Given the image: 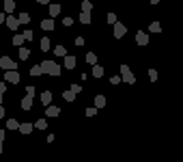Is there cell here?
I'll use <instances>...</instances> for the list:
<instances>
[{
    "instance_id": "15",
    "label": "cell",
    "mask_w": 183,
    "mask_h": 162,
    "mask_svg": "<svg viewBox=\"0 0 183 162\" xmlns=\"http://www.w3.org/2000/svg\"><path fill=\"white\" fill-rule=\"evenodd\" d=\"M80 22L82 24H91V11H82L80 13Z\"/></svg>"
},
{
    "instance_id": "28",
    "label": "cell",
    "mask_w": 183,
    "mask_h": 162,
    "mask_svg": "<svg viewBox=\"0 0 183 162\" xmlns=\"http://www.w3.org/2000/svg\"><path fill=\"white\" fill-rule=\"evenodd\" d=\"M24 43V35H15L13 37V45H22Z\"/></svg>"
},
{
    "instance_id": "24",
    "label": "cell",
    "mask_w": 183,
    "mask_h": 162,
    "mask_svg": "<svg viewBox=\"0 0 183 162\" xmlns=\"http://www.w3.org/2000/svg\"><path fill=\"white\" fill-rule=\"evenodd\" d=\"M50 48H52V43H50V39H47V37H43V39H41V50H43V52H47Z\"/></svg>"
},
{
    "instance_id": "8",
    "label": "cell",
    "mask_w": 183,
    "mask_h": 162,
    "mask_svg": "<svg viewBox=\"0 0 183 162\" xmlns=\"http://www.w3.org/2000/svg\"><path fill=\"white\" fill-rule=\"evenodd\" d=\"M41 28H43L46 33L54 30V20H52V17H47V20H41Z\"/></svg>"
},
{
    "instance_id": "1",
    "label": "cell",
    "mask_w": 183,
    "mask_h": 162,
    "mask_svg": "<svg viewBox=\"0 0 183 162\" xmlns=\"http://www.w3.org/2000/svg\"><path fill=\"white\" fill-rule=\"evenodd\" d=\"M41 69H43V74H47V76H60V65L58 63H54V61H43L41 63Z\"/></svg>"
},
{
    "instance_id": "46",
    "label": "cell",
    "mask_w": 183,
    "mask_h": 162,
    "mask_svg": "<svg viewBox=\"0 0 183 162\" xmlns=\"http://www.w3.org/2000/svg\"><path fill=\"white\" fill-rule=\"evenodd\" d=\"M0 154H2V141H0Z\"/></svg>"
},
{
    "instance_id": "39",
    "label": "cell",
    "mask_w": 183,
    "mask_h": 162,
    "mask_svg": "<svg viewBox=\"0 0 183 162\" xmlns=\"http://www.w3.org/2000/svg\"><path fill=\"white\" fill-rule=\"evenodd\" d=\"M76 45H78V48L84 45V39H82V37H76Z\"/></svg>"
},
{
    "instance_id": "36",
    "label": "cell",
    "mask_w": 183,
    "mask_h": 162,
    "mask_svg": "<svg viewBox=\"0 0 183 162\" xmlns=\"http://www.w3.org/2000/svg\"><path fill=\"white\" fill-rule=\"evenodd\" d=\"M119 82H123L121 76H112V78H110V84H119Z\"/></svg>"
},
{
    "instance_id": "22",
    "label": "cell",
    "mask_w": 183,
    "mask_h": 162,
    "mask_svg": "<svg viewBox=\"0 0 183 162\" xmlns=\"http://www.w3.org/2000/svg\"><path fill=\"white\" fill-rule=\"evenodd\" d=\"M54 54H56V56H65V54H67V48H65V45H56V48H54Z\"/></svg>"
},
{
    "instance_id": "5",
    "label": "cell",
    "mask_w": 183,
    "mask_h": 162,
    "mask_svg": "<svg viewBox=\"0 0 183 162\" xmlns=\"http://www.w3.org/2000/svg\"><path fill=\"white\" fill-rule=\"evenodd\" d=\"M4 24H7V28H11V30H17V28H20V20L13 17L11 13H9V17H4Z\"/></svg>"
},
{
    "instance_id": "45",
    "label": "cell",
    "mask_w": 183,
    "mask_h": 162,
    "mask_svg": "<svg viewBox=\"0 0 183 162\" xmlns=\"http://www.w3.org/2000/svg\"><path fill=\"white\" fill-rule=\"evenodd\" d=\"M157 2H159V0H151V4H157Z\"/></svg>"
},
{
    "instance_id": "4",
    "label": "cell",
    "mask_w": 183,
    "mask_h": 162,
    "mask_svg": "<svg viewBox=\"0 0 183 162\" xmlns=\"http://www.w3.org/2000/svg\"><path fill=\"white\" fill-rule=\"evenodd\" d=\"M0 67L2 69H17V63L13 58H9V56H2L0 58Z\"/></svg>"
},
{
    "instance_id": "23",
    "label": "cell",
    "mask_w": 183,
    "mask_h": 162,
    "mask_svg": "<svg viewBox=\"0 0 183 162\" xmlns=\"http://www.w3.org/2000/svg\"><path fill=\"white\" fill-rule=\"evenodd\" d=\"M63 97H65L67 102H73V100H76V93L69 89V91H63Z\"/></svg>"
},
{
    "instance_id": "25",
    "label": "cell",
    "mask_w": 183,
    "mask_h": 162,
    "mask_svg": "<svg viewBox=\"0 0 183 162\" xmlns=\"http://www.w3.org/2000/svg\"><path fill=\"white\" fill-rule=\"evenodd\" d=\"M7 127H9V130H17V127H20V123L15 121V119H9V121H7Z\"/></svg>"
},
{
    "instance_id": "26",
    "label": "cell",
    "mask_w": 183,
    "mask_h": 162,
    "mask_svg": "<svg viewBox=\"0 0 183 162\" xmlns=\"http://www.w3.org/2000/svg\"><path fill=\"white\" fill-rule=\"evenodd\" d=\"M86 63H91V65H95V63H97V56H95V52H89V54H86Z\"/></svg>"
},
{
    "instance_id": "6",
    "label": "cell",
    "mask_w": 183,
    "mask_h": 162,
    "mask_svg": "<svg viewBox=\"0 0 183 162\" xmlns=\"http://www.w3.org/2000/svg\"><path fill=\"white\" fill-rule=\"evenodd\" d=\"M125 33H127V28H125L121 22H114V37H116V39H121Z\"/></svg>"
},
{
    "instance_id": "37",
    "label": "cell",
    "mask_w": 183,
    "mask_h": 162,
    "mask_svg": "<svg viewBox=\"0 0 183 162\" xmlns=\"http://www.w3.org/2000/svg\"><path fill=\"white\" fill-rule=\"evenodd\" d=\"M71 91H73V93H76V95H78V93H80V91H82V86H80V84H71Z\"/></svg>"
},
{
    "instance_id": "29",
    "label": "cell",
    "mask_w": 183,
    "mask_h": 162,
    "mask_svg": "<svg viewBox=\"0 0 183 162\" xmlns=\"http://www.w3.org/2000/svg\"><path fill=\"white\" fill-rule=\"evenodd\" d=\"M149 30H151V33H159V30H162V28H159V22H153V24L149 26Z\"/></svg>"
},
{
    "instance_id": "2",
    "label": "cell",
    "mask_w": 183,
    "mask_h": 162,
    "mask_svg": "<svg viewBox=\"0 0 183 162\" xmlns=\"http://www.w3.org/2000/svg\"><path fill=\"white\" fill-rule=\"evenodd\" d=\"M121 80H123V82H127V84H134V82H136V76L132 74V69H129V67H127L125 63L121 65Z\"/></svg>"
},
{
    "instance_id": "14",
    "label": "cell",
    "mask_w": 183,
    "mask_h": 162,
    "mask_svg": "<svg viewBox=\"0 0 183 162\" xmlns=\"http://www.w3.org/2000/svg\"><path fill=\"white\" fill-rule=\"evenodd\" d=\"M15 11V0H4V13H13Z\"/></svg>"
},
{
    "instance_id": "3",
    "label": "cell",
    "mask_w": 183,
    "mask_h": 162,
    "mask_svg": "<svg viewBox=\"0 0 183 162\" xmlns=\"http://www.w3.org/2000/svg\"><path fill=\"white\" fill-rule=\"evenodd\" d=\"M4 80L11 82V84H17V82H20V74H17V69H4Z\"/></svg>"
},
{
    "instance_id": "17",
    "label": "cell",
    "mask_w": 183,
    "mask_h": 162,
    "mask_svg": "<svg viewBox=\"0 0 183 162\" xmlns=\"http://www.w3.org/2000/svg\"><path fill=\"white\" fill-rule=\"evenodd\" d=\"M60 13V4H50V17H56Z\"/></svg>"
},
{
    "instance_id": "13",
    "label": "cell",
    "mask_w": 183,
    "mask_h": 162,
    "mask_svg": "<svg viewBox=\"0 0 183 162\" xmlns=\"http://www.w3.org/2000/svg\"><path fill=\"white\" fill-rule=\"evenodd\" d=\"M65 67H67V69H73V67H76V56H67V54H65Z\"/></svg>"
},
{
    "instance_id": "16",
    "label": "cell",
    "mask_w": 183,
    "mask_h": 162,
    "mask_svg": "<svg viewBox=\"0 0 183 162\" xmlns=\"http://www.w3.org/2000/svg\"><path fill=\"white\" fill-rule=\"evenodd\" d=\"M93 76H95V78H101V76H103V67L95 63V65H93Z\"/></svg>"
},
{
    "instance_id": "21",
    "label": "cell",
    "mask_w": 183,
    "mask_h": 162,
    "mask_svg": "<svg viewBox=\"0 0 183 162\" xmlns=\"http://www.w3.org/2000/svg\"><path fill=\"white\" fill-rule=\"evenodd\" d=\"M103 106H106V97L103 95H97L95 97V108H103Z\"/></svg>"
},
{
    "instance_id": "44",
    "label": "cell",
    "mask_w": 183,
    "mask_h": 162,
    "mask_svg": "<svg viewBox=\"0 0 183 162\" xmlns=\"http://www.w3.org/2000/svg\"><path fill=\"white\" fill-rule=\"evenodd\" d=\"M2 22H4V13H0V24H2Z\"/></svg>"
},
{
    "instance_id": "42",
    "label": "cell",
    "mask_w": 183,
    "mask_h": 162,
    "mask_svg": "<svg viewBox=\"0 0 183 162\" xmlns=\"http://www.w3.org/2000/svg\"><path fill=\"white\" fill-rule=\"evenodd\" d=\"M0 141H4V130H0Z\"/></svg>"
},
{
    "instance_id": "47",
    "label": "cell",
    "mask_w": 183,
    "mask_h": 162,
    "mask_svg": "<svg viewBox=\"0 0 183 162\" xmlns=\"http://www.w3.org/2000/svg\"><path fill=\"white\" fill-rule=\"evenodd\" d=\"M0 104H2V93H0Z\"/></svg>"
},
{
    "instance_id": "20",
    "label": "cell",
    "mask_w": 183,
    "mask_h": 162,
    "mask_svg": "<svg viewBox=\"0 0 183 162\" xmlns=\"http://www.w3.org/2000/svg\"><path fill=\"white\" fill-rule=\"evenodd\" d=\"M41 74H43L41 65H33V67H30V76H35V78H37V76H41Z\"/></svg>"
},
{
    "instance_id": "40",
    "label": "cell",
    "mask_w": 183,
    "mask_h": 162,
    "mask_svg": "<svg viewBox=\"0 0 183 162\" xmlns=\"http://www.w3.org/2000/svg\"><path fill=\"white\" fill-rule=\"evenodd\" d=\"M4 89H7V84H4V82H0V93H4Z\"/></svg>"
},
{
    "instance_id": "27",
    "label": "cell",
    "mask_w": 183,
    "mask_h": 162,
    "mask_svg": "<svg viewBox=\"0 0 183 162\" xmlns=\"http://www.w3.org/2000/svg\"><path fill=\"white\" fill-rule=\"evenodd\" d=\"M35 127H37V130H46V127H47V121H46V119H39V121L35 123Z\"/></svg>"
},
{
    "instance_id": "43",
    "label": "cell",
    "mask_w": 183,
    "mask_h": 162,
    "mask_svg": "<svg viewBox=\"0 0 183 162\" xmlns=\"http://www.w3.org/2000/svg\"><path fill=\"white\" fill-rule=\"evenodd\" d=\"M37 2H39V4H47L50 0H37Z\"/></svg>"
},
{
    "instance_id": "19",
    "label": "cell",
    "mask_w": 183,
    "mask_h": 162,
    "mask_svg": "<svg viewBox=\"0 0 183 162\" xmlns=\"http://www.w3.org/2000/svg\"><path fill=\"white\" fill-rule=\"evenodd\" d=\"M28 56H30V50H28V48H24V45H20V58H22V61H26Z\"/></svg>"
},
{
    "instance_id": "7",
    "label": "cell",
    "mask_w": 183,
    "mask_h": 162,
    "mask_svg": "<svg viewBox=\"0 0 183 162\" xmlns=\"http://www.w3.org/2000/svg\"><path fill=\"white\" fill-rule=\"evenodd\" d=\"M136 43H138V45H146V43H149V35H146L144 30H138V35H136Z\"/></svg>"
},
{
    "instance_id": "12",
    "label": "cell",
    "mask_w": 183,
    "mask_h": 162,
    "mask_svg": "<svg viewBox=\"0 0 183 162\" xmlns=\"http://www.w3.org/2000/svg\"><path fill=\"white\" fill-rule=\"evenodd\" d=\"M41 104H43V106L52 104V91H43V93H41Z\"/></svg>"
},
{
    "instance_id": "31",
    "label": "cell",
    "mask_w": 183,
    "mask_h": 162,
    "mask_svg": "<svg viewBox=\"0 0 183 162\" xmlns=\"http://www.w3.org/2000/svg\"><path fill=\"white\" fill-rule=\"evenodd\" d=\"M91 9H93V4L89 0H84V2H82V11H91Z\"/></svg>"
},
{
    "instance_id": "41",
    "label": "cell",
    "mask_w": 183,
    "mask_h": 162,
    "mask_svg": "<svg viewBox=\"0 0 183 162\" xmlns=\"http://www.w3.org/2000/svg\"><path fill=\"white\" fill-rule=\"evenodd\" d=\"M4 117V108H2V104H0V119Z\"/></svg>"
},
{
    "instance_id": "10",
    "label": "cell",
    "mask_w": 183,
    "mask_h": 162,
    "mask_svg": "<svg viewBox=\"0 0 183 162\" xmlns=\"http://www.w3.org/2000/svg\"><path fill=\"white\" fill-rule=\"evenodd\" d=\"M30 108H33V97L26 95V97L22 100V110H30Z\"/></svg>"
},
{
    "instance_id": "32",
    "label": "cell",
    "mask_w": 183,
    "mask_h": 162,
    "mask_svg": "<svg viewBox=\"0 0 183 162\" xmlns=\"http://www.w3.org/2000/svg\"><path fill=\"white\" fill-rule=\"evenodd\" d=\"M149 78H151V82H155L157 80V72L155 69H149Z\"/></svg>"
},
{
    "instance_id": "35",
    "label": "cell",
    "mask_w": 183,
    "mask_h": 162,
    "mask_svg": "<svg viewBox=\"0 0 183 162\" xmlns=\"http://www.w3.org/2000/svg\"><path fill=\"white\" fill-rule=\"evenodd\" d=\"M97 115V108H86V117H95Z\"/></svg>"
},
{
    "instance_id": "33",
    "label": "cell",
    "mask_w": 183,
    "mask_h": 162,
    "mask_svg": "<svg viewBox=\"0 0 183 162\" xmlns=\"http://www.w3.org/2000/svg\"><path fill=\"white\" fill-rule=\"evenodd\" d=\"M106 20H108V24H114V22H116V15H114V13H108Z\"/></svg>"
},
{
    "instance_id": "11",
    "label": "cell",
    "mask_w": 183,
    "mask_h": 162,
    "mask_svg": "<svg viewBox=\"0 0 183 162\" xmlns=\"http://www.w3.org/2000/svg\"><path fill=\"white\" fill-rule=\"evenodd\" d=\"M33 127H35L33 123H20V127H17V130H20L22 134H30V132H33Z\"/></svg>"
},
{
    "instance_id": "18",
    "label": "cell",
    "mask_w": 183,
    "mask_h": 162,
    "mask_svg": "<svg viewBox=\"0 0 183 162\" xmlns=\"http://www.w3.org/2000/svg\"><path fill=\"white\" fill-rule=\"evenodd\" d=\"M17 20H20V24H28V22H30V15H28L26 11H22V13L17 15Z\"/></svg>"
},
{
    "instance_id": "34",
    "label": "cell",
    "mask_w": 183,
    "mask_h": 162,
    "mask_svg": "<svg viewBox=\"0 0 183 162\" xmlns=\"http://www.w3.org/2000/svg\"><path fill=\"white\" fill-rule=\"evenodd\" d=\"M26 95H30V97L35 95V86H33V84H28V86H26Z\"/></svg>"
},
{
    "instance_id": "30",
    "label": "cell",
    "mask_w": 183,
    "mask_h": 162,
    "mask_svg": "<svg viewBox=\"0 0 183 162\" xmlns=\"http://www.w3.org/2000/svg\"><path fill=\"white\" fill-rule=\"evenodd\" d=\"M33 30H24V41H33Z\"/></svg>"
},
{
    "instance_id": "38",
    "label": "cell",
    "mask_w": 183,
    "mask_h": 162,
    "mask_svg": "<svg viewBox=\"0 0 183 162\" xmlns=\"http://www.w3.org/2000/svg\"><path fill=\"white\" fill-rule=\"evenodd\" d=\"M63 24H65V26H71V24H73V20H71V17H65V20H63Z\"/></svg>"
},
{
    "instance_id": "9",
    "label": "cell",
    "mask_w": 183,
    "mask_h": 162,
    "mask_svg": "<svg viewBox=\"0 0 183 162\" xmlns=\"http://www.w3.org/2000/svg\"><path fill=\"white\" fill-rule=\"evenodd\" d=\"M46 115H47V117H58V115H60V108H58V106H50V104H47Z\"/></svg>"
}]
</instances>
